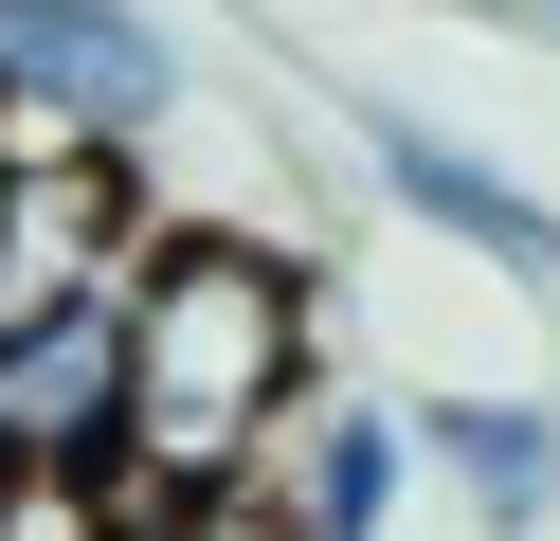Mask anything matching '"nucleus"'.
Returning a JSON list of instances; mask_svg holds the SVG:
<instances>
[{"instance_id": "1", "label": "nucleus", "mask_w": 560, "mask_h": 541, "mask_svg": "<svg viewBox=\"0 0 560 541\" xmlns=\"http://www.w3.org/2000/svg\"><path fill=\"white\" fill-rule=\"evenodd\" d=\"M127 325V505H218V487H271L290 415L326 397V289H307L290 235L254 216H163L109 289Z\"/></svg>"}, {"instance_id": "2", "label": "nucleus", "mask_w": 560, "mask_h": 541, "mask_svg": "<svg viewBox=\"0 0 560 541\" xmlns=\"http://www.w3.org/2000/svg\"><path fill=\"white\" fill-rule=\"evenodd\" d=\"M19 144V127H0ZM145 144H19L0 163V307H73V289H127L145 252Z\"/></svg>"}, {"instance_id": "3", "label": "nucleus", "mask_w": 560, "mask_h": 541, "mask_svg": "<svg viewBox=\"0 0 560 541\" xmlns=\"http://www.w3.org/2000/svg\"><path fill=\"white\" fill-rule=\"evenodd\" d=\"M0 469H127V325H109V289L0 307Z\"/></svg>"}, {"instance_id": "4", "label": "nucleus", "mask_w": 560, "mask_h": 541, "mask_svg": "<svg viewBox=\"0 0 560 541\" xmlns=\"http://www.w3.org/2000/svg\"><path fill=\"white\" fill-rule=\"evenodd\" d=\"M362 163H380V199L416 216V235H452V252H488L506 289H560V199H524L488 144H452V127H416V108H362Z\"/></svg>"}, {"instance_id": "5", "label": "nucleus", "mask_w": 560, "mask_h": 541, "mask_svg": "<svg viewBox=\"0 0 560 541\" xmlns=\"http://www.w3.org/2000/svg\"><path fill=\"white\" fill-rule=\"evenodd\" d=\"M398 469H416V433L380 415V397H307L254 505H271L290 541H398Z\"/></svg>"}, {"instance_id": "6", "label": "nucleus", "mask_w": 560, "mask_h": 541, "mask_svg": "<svg viewBox=\"0 0 560 541\" xmlns=\"http://www.w3.org/2000/svg\"><path fill=\"white\" fill-rule=\"evenodd\" d=\"M398 433L434 451V487L470 505L488 541H542L560 524V415H542V397H416Z\"/></svg>"}, {"instance_id": "7", "label": "nucleus", "mask_w": 560, "mask_h": 541, "mask_svg": "<svg viewBox=\"0 0 560 541\" xmlns=\"http://www.w3.org/2000/svg\"><path fill=\"white\" fill-rule=\"evenodd\" d=\"M0 541H127L109 469H0Z\"/></svg>"}, {"instance_id": "8", "label": "nucleus", "mask_w": 560, "mask_h": 541, "mask_svg": "<svg viewBox=\"0 0 560 541\" xmlns=\"http://www.w3.org/2000/svg\"><path fill=\"white\" fill-rule=\"evenodd\" d=\"M127 541H290L254 487H218V505H127Z\"/></svg>"}, {"instance_id": "9", "label": "nucleus", "mask_w": 560, "mask_h": 541, "mask_svg": "<svg viewBox=\"0 0 560 541\" xmlns=\"http://www.w3.org/2000/svg\"><path fill=\"white\" fill-rule=\"evenodd\" d=\"M524 19H560V0H524Z\"/></svg>"}, {"instance_id": "10", "label": "nucleus", "mask_w": 560, "mask_h": 541, "mask_svg": "<svg viewBox=\"0 0 560 541\" xmlns=\"http://www.w3.org/2000/svg\"><path fill=\"white\" fill-rule=\"evenodd\" d=\"M0 163H19V144H0Z\"/></svg>"}]
</instances>
